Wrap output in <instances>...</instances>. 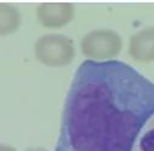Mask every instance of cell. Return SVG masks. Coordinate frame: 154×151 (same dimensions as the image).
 I'll list each match as a JSON object with an SVG mask.
<instances>
[{"instance_id":"7a4b0ae2","label":"cell","mask_w":154,"mask_h":151,"mask_svg":"<svg viewBox=\"0 0 154 151\" xmlns=\"http://www.w3.org/2000/svg\"><path fill=\"white\" fill-rule=\"evenodd\" d=\"M35 55L43 64L50 67H63L74 58V46L70 39L57 34L40 37L35 44Z\"/></svg>"},{"instance_id":"52a82bcc","label":"cell","mask_w":154,"mask_h":151,"mask_svg":"<svg viewBox=\"0 0 154 151\" xmlns=\"http://www.w3.org/2000/svg\"><path fill=\"white\" fill-rule=\"evenodd\" d=\"M28 151H46L44 149H33V150H28Z\"/></svg>"},{"instance_id":"6da1fadb","label":"cell","mask_w":154,"mask_h":151,"mask_svg":"<svg viewBox=\"0 0 154 151\" xmlns=\"http://www.w3.org/2000/svg\"><path fill=\"white\" fill-rule=\"evenodd\" d=\"M154 116V84L119 61H85L68 90L55 151H134Z\"/></svg>"},{"instance_id":"8992f818","label":"cell","mask_w":154,"mask_h":151,"mask_svg":"<svg viewBox=\"0 0 154 151\" xmlns=\"http://www.w3.org/2000/svg\"><path fill=\"white\" fill-rule=\"evenodd\" d=\"M134 151H154V116L141 132Z\"/></svg>"},{"instance_id":"5b68a950","label":"cell","mask_w":154,"mask_h":151,"mask_svg":"<svg viewBox=\"0 0 154 151\" xmlns=\"http://www.w3.org/2000/svg\"><path fill=\"white\" fill-rule=\"evenodd\" d=\"M74 9L70 4H44L36 10L38 19L44 27L60 28L73 18Z\"/></svg>"},{"instance_id":"277c9868","label":"cell","mask_w":154,"mask_h":151,"mask_svg":"<svg viewBox=\"0 0 154 151\" xmlns=\"http://www.w3.org/2000/svg\"><path fill=\"white\" fill-rule=\"evenodd\" d=\"M129 53L137 62H154V25L146 27L131 36Z\"/></svg>"},{"instance_id":"3957f363","label":"cell","mask_w":154,"mask_h":151,"mask_svg":"<svg viewBox=\"0 0 154 151\" xmlns=\"http://www.w3.org/2000/svg\"><path fill=\"white\" fill-rule=\"evenodd\" d=\"M122 39L113 30H95L84 36L82 51L89 61H113L122 50Z\"/></svg>"}]
</instances>
